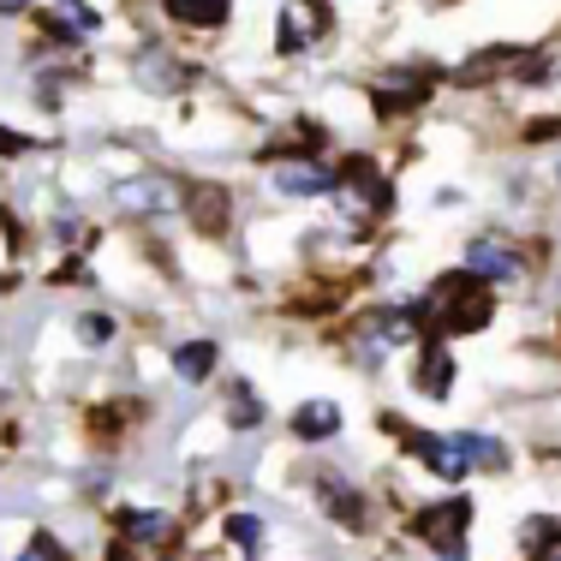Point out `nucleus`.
<instances>
[{
	"instance_id": "1",
	"label": "nucleus",
	"mask_w": 561,
	"mask_h": 561,
	"mask_svg": "<svg viewBox=\"0 0 561 561\" xmlns=\"http://www.w3.org/2000/svg\"><path fill=\"white\" fill-rule=\"evenodd\" d=\"M490 311H496L490 287L460 270V275L431 280V293L412 305V323H419L424 341H454V335H478V329L490 323Z\"/></svg>"
},
{
	"instance_id": "2",
	"label": "nucleus",
	"mask_w": 561,
	"mask_h": 561,
	"mask_svg": "<svg viewBox=\"0 0 561 561\" xmlns=\"http://www.w3.org/2000/svg\"><path fill=\"white\" fill-rule=\"evenodd\" d=\"M335 197H341L346 216H358V221L389 216V204H394L389 180L377 173V162H370V156H346V162L335 168Z\"/></svg>"
},
{
	"instance_id": "3",
	"label": "nucleus",
	"mask_w": 561,
	"mask_h": 561,
	"mask_svg": "<svg viewBox=\"0 0 561 561\" xmlns=\"http://www.w3.org/2000/svg\"><path fill=\"white\" fill-rule=\"evenodd\" d=\"M424 543H431L443 561H466V538H472V496H448V502H431L419 519H412Z\"/></svg>"
},
{
	"instance_id": "4",
	"label": "nucleus",
	"mask_w": 561,
	"mask_h": 561,
	"mask_svg": "<svg viewBox=\"0 0 561 561\" xmlns=\"http://www.w3.org/2000/svg\"><path fill=\"white\" fill-rule=\"evenodd\" d=\"M329 24H335L329 0H287V7H280V19H275V48H280V55H305V48H311Z\"/></svg>"
},
{
	"instance_id": "5",
	"label": "nucleus",
	"mask_w": 561,
	"mask_h": 561,
	"mask_svg": "<svg viewBox=\"0 0 561 561\" xmlns=\"http://www.w3.org/2000/svg\"><path fill=\"white\" fill-rule=\"evenodd\" d=\"M400 436H407V448L419 454L424 466H431L436 478H448V484H460L466 472H472V460H466L460 436H431V431H407V424H394Z\"/></svg>"
},
{
	"instance_id": "6",
	"label": "nucleus",
	"mask_w": 561,
	"mask_h": 561,
	"mask_svg": "<svg viewBox=\"0 0 561 561\" xmlns=\"http://www.w3.org/2000/svg\"><path fill=\"white\" fill-rule=\"evenodd\" d=\"M317 502H323V514L335 519V526H346V531H365V496H358L353 484H346L341 472H317Z\"/></svg>"
},
{
	"instance_id": "7",
	"label": "nucleus",
	"mask_w": 561,
	"mask_h": 561,
	"mask_svg": "<svg viewBox=\"0 0 561 561\" xmlns=\"http://www.w3.org/2000/svg\"><path fill=\"white\" fill-rule=\"evenodd\" d=\"M114 197H119V209H126V216H173V209L185 204L180 185H168V180H126Z\"/></svg>"
},
{
	"instance_id": "8",
	"label": "nucleus",
	"mask_w": 561,
	"mask_h": 561,
	"mask_svg": "<svg viewBox=\"0 0 561 561\" xmlns=\"http://www.w3.org/2000/svg\"><path fill=\"white\" fill-rule=\"evenodd\" d=\"M466 275H478L490 287V280H519V251L502 245V239H472L466 245Z\"/></svg>"
},
{
	"instance_id": "9",
	"label": "nucleus",
	"mask_w": 561,
	"mask_h": 561,
	"mask_svg": "<svg viewBox=\"0 0 561 561\" xmlns=\"http://www.w3.org/2000/svg\"><path fill=\"white\" fill-rule=\"evenodd\" d=\"M275 192H287V197H323V192H335V173H329L323 162H311V156H287V162L275 168Z\"/></svg>"
},
{
	"instance_id": "10",
	"label": "nucleus",
	"mask_w": 561,
	"mask_h": 561,
	"mask_svg": "<svg viewBox=\"0 0 561 561\" xmlns=\"http://www.w3.org/2000/svg\"><path fill=\"white\" fill-rule=\"evenodd\" d=\"M335 431H341V407H335V400H305V407L293 412V436H299V443H329Z\"/></svg>"
},
{
	"instance_id": "11",
	"label": "nucleus",
	"mask_w": 561,
	"mask_h": 561,
	"mask_svg": "<svg viewBox=\"0 0 561 561\" xmlns=\"http://www.w3.org/2000/svg\"><path fill=\"white\" fill-rule=\"evenodd\" d=\"M448 389H454V358H448V346H443V341H424V353H419V394L448 400Z\"/></svg>"
},
{
	"instance_id": "12",
	"label": "nucleus",
	"mask_w": 561,
	"mask_h": 561,
	"mask_svg": "<svg viewBox=\"0 0 561 561\" xmlns=\"http://www.w3.org/2000/svg\"><path fill=\"white\" fill-rule=\"evenodd\" d=\"M119 531H126L138 550H156V543L173 538V519L156 514V507H126V514H119Z\"/></svg>"
},
{
	"instance_id": "13",
	"label": "nucleus",
	"mask_w": 561,
	"mask_h": 561,
	"mask_svg": "<svg viewBox=\"0 0 561 561\" xmlns=\"http://www.w3.org/2000/svg\"><path fill=\"white\" fill-rule=\"evenodd\" d=\"M96 12L84 7V0H60V7H48V31L55 36H66V43H90L96 36Z\"/></svg>"
},
{
	"instance_id": "14",
	"label": "nucleus",
	"mask_w": 561,
	"mask_h": 561,
	"mask_svg": "<svg viewBox=\"0 0 561 561\" xmlns=\"http://www.w3.org/2000/svg\"><path fill=\"white\" fill-rule=\"evenodd\" d=\"M377 114H407V108H424L431 102V78H389V84L377 90Z\"/></svg>"
},
{
	"instance_id": "15",
	"label": "nucleus",
	"mask_w": 561,
	"mask_h": 561,
	"mask_svg": "<svg viewBox=\"0 0 561 561\" xmlns=\"http://www.w3.org/2000/svg\"><path fill=\"white\" fill-rule=\"evenodd\" d=\"M233 0H168V19L192 24V31H221Z\"/></svg>"
},
{
	"instance_id": "16",
	"label": "nucleus",
	"mask_w": 561,
	"mask_h": 561,
	"mask_svg": "<svg viewBox=\"0 0 561 561\" xmlns=\"http://www.w3.org/2000/svg\"><path fill=\"white\" fill-rule=\"evenodd\" d=\"M514 66H526V55H519V48H490V55L466 60L460 72H454V84H484V78H496V72H514Z\"/></svg>"
},
{
	"instance_id": "17",
	"label": "nucleus",
	"mask_w": 561,
	"mask_h": 561,
	"mask_svg": "<svg viewBox=\"0 0 561 561\" xmlns=\"http://www.w3.org/2000/svg\"><path fill=\"white\" fill-rule=\"evenodd\" d=\"M173 370H180V382H209V370H216V341L173 346Z\"/></svg>"
},
{
	"instance_id": "18",
	"label": "nucleus",
	"mask_w": 561,
	"mask_h": 561,
	"mask_svg": "<svg viewBox=\"0 0 561 561\" xmlns=\"http://www.w3.org/2000/svg\"><path fill=\"white\" fill-rule=\"evenodd\" d=\"M227 419H233V431H257L263 424V400L251 382H233V394H227Z\"/></svg>"
},
{
	"instance_id": "19",
	"label": "nucleus",
	"mask_w": 561,
	"mask_h": 561,
	"mask_svg": "<svg viewBox=\"0 0 561 561\" xmlns=\"http://www.w3.org/2000/svg\"><path fill=\"white\" fill-rule=\"evenodd\" d=\"M460 448H466V460H472V466H490V472L507 466L502 443H496V436H484V431H460Z\"/></svg>"
},
{
	"instance_id": "20",
	"label": "nucleus",
	"mask_w": 561,
	"mask_h": 561,
	"mask_svg": "<svg viewBox=\"0 0 561 561\" xmlns=\"http://www.w3.org/2000/svg\"><path fill=\"white\" fill-rule=\"evenodd\" d=\"M526 543H531V561H561L556 519H526Z\"/></svg>"
},
{
	"instance_id": "21",
	"label": "nucleus",
	"mask_w": 561,
	"mask_h": 561,
	"mask_svg": "<svg viewBox=\"0 0 561 561\" xmlns=\"http://www.w3.org/2000/svg\"><path fill=\"white\" fill-rule=\"evenodd\" d=\"M78 341H84V346H108L114 341V317L108 311H84V317H78Z\"/></svg>"
},
{
	"instance_id": "22",
	"label": "nucleus",
	"mask_w": 561,
	"mask_h": 561,
	"mask_svg": "<svg viewBox=\"0 0 561 561\" xmlns=\"http://www.w3.org/2000/svg\"><path fill=\"white\" fill-rule=\"evenodd\" d=\"M227 543H239V550H257V543H263V519H257V514H233V519H227Z\"/></svg>"
},
{
	"instance_id": "23",
	"label": "nucleus",
	"mask_w": 561,
	"mask_h": 561,
	"mask_svg": "<svg viewBox=\"0 0 561 561\" xmlns=\"http://www.w3.org/2000/svg\"><path fill=\"white\" fill-rule=\"evenodd\" d=\"M19 561H66V550H60V538H48V531H36V538H31V550H24Z\"/></svg>"
},
{
	"instance_id": "24",
	"label": "nucleus",
	"mask_w": 561,
	"mask_h": 561,
	"mask_svg": "<svg viewBox=\"0 0 561 561\" xmlns=\"http://www.w3.org/2000/svg\"><path fill=\"white\" fill-rule=\"evenodd\" d=\"M24 150H31V138L12 131V126H0V156H24Z\"/></svg>"
},
{
	"instance_id": "25",
	"label": "nucleus",
	"mask_w": 561,
	"mask_h": 561,
	"mask_svg": "<svg viewBox=\"0 0 561 561\" xmlns=\"http://www.w3.org/2000/svg\"><path fill=\"white\" fill-rule=\"evenodd\" d=\"M31 0H0V19H12V12H24Z\"/></svg>"
},
{
	"instance_id": "26",
	"label": "nucleus",
	"mask_w": 561,
	"mask_h": 561,
	"mask_svg": "<svg viewBox=\"0 0 561 561\" xmlns=\"http://www.w3.org/2000/svg\"><path fill=\"white\" fill-rule=\"evenodd\" d=\"M436 7H448V0H436Z\"/></svg>"
}]
</instances>
